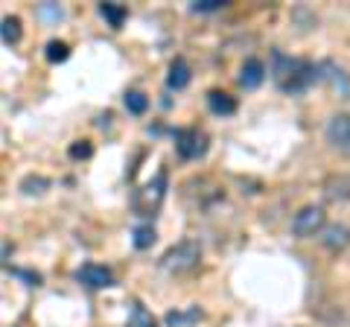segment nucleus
I'll return each instance as SVG.
<instances>
[{
	"label": "nucleus",
	"mask_w": 350,
	"mask_h": 327,
	"mask_svg": "<svg viewBox=\"0 0 350 327\" xmlns=\"http://www.w3.org/2000/svg\"><path fill=\"white\" fill-rule=\"evenodd\" d=\"M269 76L283 94H304L315 79H321V68H315L306 59H295L286 53L275 50L271 53V64H269Z\"/></svg>",
	"instance_id": "nucleus-1"
},
{
	"label": "nucleus",
	"mask_w": 350,
	"mask_h": 327,
	"mask_svg": "<svg viewBox=\"0 0 350 327\" xmlns=\"http://www.w3.org/2000/svg\"><path fill=\"white\" fill-rule=\"evenodd\" d=\"M167 187H170V172L158 170L155 179H149L144 187H137L135 196H131V208H135V213L137 216H155L163 196H167Z\"/></svg>",
	"instance_id": "nucleus-2"
},
{
	"label": "nucleus",
	"mask_w": 350,
	"mask_h": 327,
	"mask_svg": "<svg viewBox=\"0 0 350 327\" xmlns=\"http://www.w3.org/2000/svg\"><path fill=\"white\" fill-rule=\"evenodd\" d=\"M199 260H202V246L196 239H181V243H175L163 252L161 269L170 272V275H187V272L199 266Z\"/></svg>",
	"instance_id": "nucleus-3"
},
{
	"label": "nucleus",
	"mask_w": 350,
	"mask_h": 327,
	"mask_svg": "<svg viewBox=\"0 0 350 327\" xmlns=\"http://www.w3.org/2000/svg\"><path fill=\"white\" fill-rule=\"evenodd\" d=\"M324 228H327V213H324V208H319V205H306V208H301L292 220V234L298 239L319 237V234H324Z\"/></svg>",
	"instance_id": "nucleus-4"
},
{
	"label": "nucleus",
	"mask_w": 350,
	"mask_h": 327,
	"mask_svg": "<svg viewBox=\"0 0 350 327\" xmlns=\"http://www.w3.org/2000/svg\"><path fill=\"white\" fill-rule=\"evenodd\" d=\"M175 152H178V158H184V161H199V158H204V152H207V135L202 132V129H196V126L178 129V132H175Z\"/></svg>",
	"instance_id": "nucleus-5"
},
{
	"label": "nucleus",
	"mask_w": 350,
	"mask_h": 327,
	"mask_svg": "<svg viewBox=\"0 0 350 327\" xmlns=\"http://www.w3.org/2000/svg\"><path fill=\"white\" fill-rule=\"evenodd\" d=\"M324 135H327V140H330L336 149L350 152V114H336V117H330V123H327Z\"/></svg>",
	"instance_id": "nucleus-6"
},
{
	"label": "nucleus",
	"mask_w": 350,
	"mask_h": 327,
	"mask_svg": "<svg viewBox=\"0 0 350 327\" xmlns=\"http://www.w3.org/2000/svg\"><path fill=\"white\" fill-rule=\"evenodd\" d=\"M76 280H82L91 289H103V287H111L114 275H111V269H105L100 263H85L82 269H76Z\"/></svg>",
	"instance_id": "nucleus-7"
},
{
	"label": "nucleus",
	"mask_w": 350,
	"mask_h": 327,
	"mask_svg": "<svg viewBox=\"0 0 350 327\" xmlns=\"http://www.w3.org/2000/svg\"><path fill=\"white\" fill-rule=\"evenodd\" d=\"M239 85H243L245 91H254L262 85V79H266V64H262L260 59H245L243 68H239Z\"/></svg>",
	"instance_id": "nucleus-8"
},
{
	"label": "nucleus",
	"mask_w": 350,
	"mask_h": 327,
	"mask_svg": "<svg viewBox=\"0 0 350 327\" xmlns=\"http://www.w3.org/2000/svg\"><path fill=\"white\" fill-rule=\"evenodd\" d=\"M324 199L327 202H350V176H345V172H336V176H330L324 181Z\"/></svg>",
	"instance_id": "nucleus-9"
},
{
	"label": "nucleus",
	"mask_w": 350,
	"mask_h": 327,
	"mask_svg": "<svg viewBox=\"0 0 350 327\" xmlns=\"http://www.w3.org/2000/svg\"><path fill=\"white\" fill-rule=\"evenodd\" d=\"M193 79V73H190V64L187 59H181V56H175L170 62V73H167V88L170 91H181V88H187Z\"/></svg>",
	"instance_id": "nucleus-10"
},
{
	"label": "nucleus",
	"mask_w": 350,
	"mask_h": 327,
	"mask_svg": "<svg viewBox=\"0 0 350 327\" xmlns=\"http://www.w3.org/2000/svg\"><path fill=\"white\" fill-rule=\"evenodd\" d=\"M321 239H324V246L330 248V252H342V248L350 246V228L347 225H327Z\"/></svg>",
	"instance_id": "nucleus-11"
},
{
	"label": "nucleus",
	"mask_w": 350,
	"mask_h": 327,
	"mask_svg": "<svg viewBox=\"0 0 350 327\" xmlns=\"http://www.w3.org/2000/svg\"><path fill=\"white\" fill-rule=\"evenodd\" d=\"M207 108L219 117H231L237 112V100L225 91H207Z\"/></svg>",
	"instance_id": "nucleus-12"
},
{
	"label": "nucleus",
	"mask_w": 350,
	"mask_h": 327,
	"mask_svg": "<svg viewBox=\"0 0 350 327\" xmlns=\"http://www.w3.org/2000/svg\"><path fill=\"white\" fill-rule=\"evenodd\" d=\"M204 319V313L199 307H187V310H175V313H167V322L170 327H187V324H196V322H202Z\"/></svg>",
	"instance_id": "nucleus-13"
},
{
	"label": "nucleus",
	"mask_w": 350,
	"mask_h": 327,
	"mask_svg": "<svg viewBox=\"0 0 350 327\" xmlns=\"http://www.w3.org/2000/svg\"><path fill=\"white\" fill-rule=\"evenodd\" d=\"M100 15L108 21V27L111 29H120L126 24V18H129V9L123 3H100Z\"/></svg>",
	"instance_id": "nucleus-14"
},
{
	"label": "nucleus",
	"mask_w": 350,
	"mask_h": 327,
	"mask_svg": "<svg viewBox=\"0 0 350 327\" xmlns=\"http://www.w3.org/2000/svg\"><path fill=\"white\" fill-rule=\"evenodd\" d=\"M126 327H158V322L152 319V313L144 307V304L135 301V304H131V310H129V322H126Z\"/></svg>",
	"instance_id": "nucleus-15"
},
{
	"label": "nucleus",
	"mask_w": 350,
	"mask_h": 327,
	"mask_svg": "<svg viewBox=\"0 0 350 327\" xmlns=\"http://www.w3.org/2000/svg\"><path fill=\"white\" fill-rule=\"evenodd\" d=\"M0 36H3V44L6 47H15L18 41H21V18L6 15L3 24H0Z\"/></svg>",
	"instance_id": "nucleus-16"
},
{
	"label": "nucleus",
	"mask_w": 350,
	"mask_h": 327,
	"mask_svg": "<svg viewBox=\"0 0 350 327\" xmlns=\"http://www.w3.org/2000/svg\"><path fill=\"white\" fill-rule=\"evenodd\" d=\"M131 237H135V239H131V243H135V248H140V252H144V248H149L152 243H155V228H152V225H137Z\"/></svg>",
	"instance_id": "nucleus-17"
},
{
	"label": "nucleus",
	"mask_w": 350,
	"mask_h": 327,
	"mask_svg": "<svg viewBox=\"0 0 350 327\" xmlns=\"http://www.w3.org/2000/svg\"><path fill=\"white\" fill-rule=\"evenodd\" d=\"M44 56H47V62L56 64V62H64V59L70 56V47L64 44V41H56V38H53L50 44H47V50H44Z\"/></svg>",
	"instance_id": "nucleus-18"
},
{
	"label": "nucleus",
	"mask_w": 350,
	"mask_h": 327,
	"mask_svg": "<svg viewBox=\"0 0 350 327\" xmlns=\"http://www.w3.org/2000/svg\"><path fill=\"white\" fill-rule=\"evenodd\" d=\"M126 108H129L131 114H144L146 108H149V100L140 91H129L126 94Z\"/></svg>",
	"instance_id": "nucleus-19"
},
{
	"label": "nucleus",
	"mask_w": 350,
	"mask_h": 327,
	"mask_svg": "<svg viewBox=\"0 0 350 327\" xmlns=\"http://www.w3.org/2000/svg\"><path fill=\"white\" fill-rule=\"evenodd\" d=\"M91 152H94L91 140H73L70 149H68V155H70L73 161H85V158H91Z\"/></svg>",
	"instance_id": "nucleus-20"
},
{
	"label": "nucleus",
	"mask_w": 350,
	"mask_h": 327,
	"mask_svg": "<svg viewBox=\"0 0 350 327\" xmlns=\"http://www.w3.org/2000/svg\"><path fill=\"white\" fill-rule=\"evenodd\" d=\"M47 187H50V181L41 179V176H27L24 181H21V190L24 193H44Z\"/></svg>",
	"instance_id": "nucleus-21"
},
{
	"label": "nucleus",
	"mask_w": 350,
	"mask_h": 327,
	"mask_svg": "<svg viewBox=\"0 0 350 327\" xmlns=\"http://www.w3.org/2000/svg\"><path fill=\"white\" fill-rule=\"evenodd\" d=\"M225 6H228L225 0H196L190 9L193 12H219V9H225Z\"/></svg>",
	"instance_id": "nucleus-22"
}]
</instances>
